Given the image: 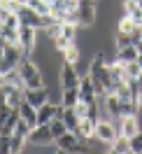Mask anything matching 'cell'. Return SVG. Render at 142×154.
Returning <instances> with one entry per match:
<instances>
[{"mask_svg":"<svg viewBox=\"0 0 142 154\" xmlns=\"http://www.w3.org/2000/svg\"><path fill=\"white\" fill-rule=\"evenodd\" d=\"M19 75L23 79V87L26 89H35V87H44V75L40 70L38 61L33 56H23V61L19 63Z\"/></svg>","mask_w":142,"mask_h":154,"instance_id":"obj_1","label":"cell"},{"mask_svg":"<svg viewBox=\"0 0 142 154\" xmlns=\"http://www.w3.org/2000/svg\"><path fill=\"white\" fill-rule=\"evenodd\" d=\"M77 23H79V28H91L98 23V0H79Z\"/></svg>","mask_w":142,"mask_h":154,"instance_id":"obj_2","label":"cell"},{"mask_svg":"<svg viewBox=\"0 0 142 154\" xmlns=\"http://www.w3.org/2000/svg\"><path fill=\"white\" fill-rule=\"evenodd\" d=\"M56 140H54V135H51V128H49V124H38L30 128L28 133V145H33L38 152H44L49 145H54Z\"/></svg>","mask_w":142,"mask_h":154,"instance_id":"obj_3","label":"cell"},{"mask_svg":"<svg viewBox=\"0 0 142 154\" xmlns=\"http://www.w3.org/2000/svg\"><path fill=\"white\" fill-rule=\"evenodd\" d=\"M77 35H79V23H75V21H61V35H58L56 40H51V42H54V49H56V51H63L65 47L75 45Z\"/></svg>","mask_w":142,"mask_h":154,"instance_id":"obj_4","label":"cell"},{"mask_svg":"<svg viewBox=\"0 0 142 154\" xmlns=\"http://www.w3.org/2000/svg\"><path fill=\"white\" fill-rule=\"evenodd\" d=\"M95 138L103 145H107V147H112V143L119 138V128H116V124L110 117H100L95 122Z\"/></svg>","mask_w":142,"mask_h":154,"instance_id":"obj_5","label":"cell"},{"mask_svg":"<svg viewBox=\"0 0 142 154\" xmlns=\"http://www.w3.org/2000/svg\"><path fill=\"white\" fill-rule=\"evenodd\" d=\"M79 79H82V75H79L77 66L63 61L61 72H58V84H61V89H79Z\"/></svg>","mask_w":142,"mask_h":154,"instance_id":"obj_6","label":"cell"},{"mask_svg":"<svg viewBox=\"0 0 142 154\" xmlns=\"http://www.w3.org/2000/svg\"><path fill=\"white\" fill-rule=\"evenodd\" d=\"M79 135L75 133V131H65L63 135H58L56 138V149L58 152H89V147H84V145H79Z\"/></svg>","mask_w":142,"mask_h":154,"instance_id":"obj_7","label":"cell"},{"mask_svg":"<svg viewBox=\"0 0 142 154\" xmlns=\"http://www.w3.org/2000/svg\"><path fill=\"white\" fill-rule=\"evenodd\" d=\"M19 45L28 56H33V54H35V47H38V28L21 23L19 26Z\"/></svg>","mask_w":142,"mask_h":154,"instance_id":"obj_8","label":"cell"},{"mask_svg":"<svg viewBox=\"0 0 142 154\" xmlns=\"http://www.w3.org/2000/svg\"><path fill=\"white\" fill-rule=\"evenodd\" d=\"M116 128H119V133L126 135V138H131L140 131V115H126V117H119V119H112Z\"/></svg>","mask_w":142,"mask_h":154,"instance_id":"obj_9","label":"cell"},{"mask_svg":"<svg viewBox=\"0 0 142 154\" xmlns=\"http://www.w3.org/2000/svg\"><path fill=\"white\" fill-rule=\"evenodd\" d=\"M79 98L86 100V103H95V100H100L98 94H95V87H93V77L89 75V72L82 75V79H79Z\"/></svg>","mask_w":142,"mask_h":154,"instance_id":"obj_10","label":"cell"},{"mask_svg":"<svg viewBox=\"0 0 142 154\" xmlns=\"http://www.w3.org/2000/svg\"><path fill=\"white\" fill-rule=\"evenodd\" d=\"M56 110H58V103H54V100H47L44 105H40L38 107V124H49L56 117Z\"/></svg>","mask_w":142,"mask_h":154,"instance_id":"obj_11","label":"cell"},{"mask_svg":"<svg viewBox=\"0 0 142 154\" xmlns=\"http://www.w3.org/2000/svg\"><path fill=\"white\" fill-rule=\"evenodd\" d=\"M19 115H21V119H26L30 126H38V107L33 105V103H28L26 98L21 100V105H19Z\"/></svg>","mask_w":142,"mask_h":154,"instance_id":"obj_12","label":"cell"},{"mask_svg":"<svg viewBox=\"0 0 142 154\" xmlns=\"http://www.w3.org/2000/svg\"><path fill=\"white\" fill-rule=\"evenodd\" d=\"M137 58V47L135 45H128V47H121L114 51V61H119V63H131Z\"/></svg>","mask_w":142,"mask_h":154,"instance_id":"obj_13","label":"cell"},{"mask_svg":"<svg viewBox=\"0 0 142 154\" xmlns=\"http://www.w3.org/2000/svg\"><path fill=\"white\" fill-rule=\"evenodd\" d=\"M82 140H89V138H93L95 135V122L93 119H89V117H84L82 122H79V126H77V131H75Z\"/></svg>","mask_w":142,"mask_h":154,"instance_id":"obj_14","label":"cell"},{"mask_svg":"<svg viewBox=\"0 0 142 154\" xmlns=\"http://www.w3.org/2000/svg\"><path fill=\"white\" fill-rule=\"evenodd\" d=\"M79 103V89H61V105L75 107Z\"/></svg>","mask_w":142,"mask_h":154,"instance_id":"obj_15","label":"cell"},{"mask_svg":"<svg viewBox=\"0 0 142 154\" xmlns=\"http://www.w3.org/2000/svg\"><path fill=\"white\" fill-rule=\"evenodd\" d=\"M63 122H65L68 131H77V126H79V122H82V117L77 115L75 107H65V110H63Z\"/></svg>","mask_w":142,"mask_h":154,"instance_id":"obj_16","label":"cell"},{"mask_svg":"<svg viewBox=\"0 0 142 154\" xmlns=\"http://www.w3.org/2000/svg\"><path fill=\"white\" fill-rule=\"evenodd\" d=\"M61 54H63V61H65V63H75V66H79V61H82V49L77 47V45L65 47Z\"/></svg>","mask_w":142,"mask_h":154,"instance_id":"obj_17","label":"cell"},{"mask_svg":"<svg viewBox=\"0 0 142 154\" xmlns=\"http://www.w3.org/2000/svg\"><path fill=\"white\" fill-rule=\"evenodd\" d=\"M112 152H116V154H131V140H128L126 135L119 133V138L112 143Z\"/></svg>","mask_w":142,"mask_h":154,"instance_id":"obj_18","label":"cell"},{"mask_svg":"<svg viewBox=\"0 0 142 154\" xmlns=\"http://www.w3.org/2000/svg\"><path fill=\"white\" fill-rule=\"evenodd\" d=\"M49 128H51V135H54V140H56L58 135H63L68 131V126H65V122L61 119V117H54L51 122H49Z\"/></svg>","mask_w":142,"mask_h":154,"instance_id":"obj_19","label":"cell"},{"mask_svg":"<svg viewBox=\"0 0 142 154\" xmlns=\"http://www.w3.org/2000/svg\"><path fill=\"white\" fill-rule=\"evenodd\" d=\"M0 33H2V38L7 40L10 45H17L19 42V28H12V26H0Z\"/></svg>","mask_w":142,"mask_h":154,"instance_id":"obj_20","label":"cell"},{"mask_svg":"<svg viewBox=\"0 0 142 154\" xmlns=\"http://www.w3.org/2000/svg\"><path fill=\"white\" fill-rule=\"evenodd\" d=\"M26 145H28V140L23 138V135H17L12 133V147H10V154H19L26 149Z\"/></svg>","mask_w":142,"mask_h":154,"instance_id":"obj_21","label":"cell"},{"mask_svg":"<svg viewBox=\"0 0 142 154\" xmlns=\"http://www.w3.org/2000/svg\"><path fill=\"white\" fill-rule=\"evenodd\" d=\"M135 26H137V23H135L128 14H123L121 19L116 21V30H123V33H133V30H135Z\"/></svg>","mask_w":142,"mask_h":154,"instance_id":"obj_22","label":"cell"},{"mask_svg":"<svg viewBox=\"0 0 142 154\" xmlns=\"http://www.w3.org/2000/svg\"><path fill=\"white\" fill-rule=\"evenodd\" d=\"M26 2L35 12H40V14H51V5H49L47 0H26Z\"/></svg>","mask_w":142,"mask_h":154,"instance_id":"obj_23","label":"cell"},{"mask_svg":"<svg viewBox=\"0 0 142 154\" xmlns=\"http://www.w3.org/2000/svg\"><path fill=\"white\" fill-rule=\"evenodd\" d=\"M128 140H131V152L133 154H142V128L135 135H131Z\"/></svg>","mask_w":142,"mask_h":154,"instance_id":"obj_24","label":"cell"},{"mask_svg":"<svg viewBox=\"0 0 142 154\" xmlns=\"http://www.w3.org/2000/svg\"><path fill=\"white\" fill-rule=\"evenodd\" d=\"M30 128H33V126H30L28 122H26V119H19V122H17V126H14V133H17V135H23V138L28 140Z\"/></svg>","mask_w":142,"mask_h":154,"instance_id":"obj_25","label":"cell"},{"mask_svg":"<svg viewBox=\"0 0 142 154\" xmlns=\"http://www.w3.org/2000/svg\"><path fill=\"white\" fill-rule=\"evenodd\" d=\"M123 68H126V77H137L142 72V66L137 63V61H131V63H123Z\"/></svg>","mask_w":142,"mask_h":154,"instance_id":"obj_26","label":"cell"},{"mask_svg":"<svg viewBox=\"0 0 142 154\" xmlns=\"http://www.w3.org/2000/svg\"><path fill=\"white\" fill-rule=\"evenodd\" d=\"M14 110V107L7 103V100H0V124H5V119L10 117V112Z\"/></svg>","mask_w":142,"mask_h":154,"instance_id":"obj_27","label":"cell"},{"mask_svg":"<svg viewBox=\"0 0 142 154\" xmlns=\"http://www.w3.org/2000/svg\"><path fill=\"white\" fill-rule=\"evenodd\" d=\"M10 147H12V135L0 133V154H10Z\"/></svg>","mask_w":142,"mask_h":154,"instance_id":"obj_28","label":"cell"},{"mask_svg":"<svg viewBox=\"0 0 142 154\" xmlns=\"http://www.w3.org/2000/svg\"><path fill=\"white\" fill-rule=\"evenodd\" d=\"M5 45H7V40L2 38V33H0V49H5Z\"/></svg>","mask_w":142,"mask_h":154,"instance_id":"obj_29","label":"cell"},{"mask_svg":"<svg viewBox=\"0 0 142 154\" xmlns=\"http://www.w3.org/2000/svg\"><path fill=\"white\" fill-rule=\"evenodd\" d=\"M137 105H140V112H142V94L137 96Z\"/></svg>","mask_w":142,"mask_h":154,"instance_id":"obj_30","label":"cell"},{"mask_svg":"<svg viewBox=\"0 0 142 154\" xmlns=\"http://www.w3.org/2000/svg\"><path fill=\"white\" fill-rule=\"evenodd\" d=\"M135 61H137V63L142 66V54H140V51H137V58H135Z\"/></svg>","mask_w":142,"mask_h":154,"instance_id":"obj_31","label":"cell"},{"mask_svg":"<svg viewBox=\"0 0 142 154\" xmlns=\"http://www.w3.org/2000/svg\"><path fill=\"white\" fill-rule=\"evenodd\" d=\"M137 84H140V89H142V72L137 75Z\"/></svg>","mask_w":142,"mask_h":154,"instance_id":"obj_32","label":"cell"},{"mask_svg":"<svg viewBox=\"0 0 142 154\" xmlns=\"http://www.w3.org/2000/svg\"><path fill=\"white\" fill-rule=\"evenodd\" d=\"M2 84H5V75L0 72V87H2Z\"/></svg>","mask_w":142,"mask_h":154,"instance_id":"obj_33","label":"cell"},{"mask_svg":"<svg viewBox=\"0 0 142 154\" xmlns=\"http://www.w3.org/2000/svg\"><path fill=\"white\" fill-rule=\"evenodd\" d=\"M0 2H2V5H5V2H14V0H0Z\"/></svg>","mask_w":142,"mask_h":154,"instance_id":"obj_34","label":"cell"},{"mask_svg":"<svg viewBox=\"0 0 142 154\" xmlns=\"http://www.w3.org/2000/svg\"><path fill=\"white\" fill-rule=\"evenodd\" d=\"M133 2H140V0H133Z\"/></svg>","mask_w":142,"mask_h":154,"instance_id":"obj_35","label":"cell"},{"mask_svg":"<svg viewBox=\"0 0 142 154\" xmlns=\"http://www.w3.org/2000/svg\"><path fill=\"white\" fill-rule=\"evenodd\" d=\"M140 5H142V0H140Z\"/></svg>","mask_w":142,"mask_h":154,"instance_id":"obj_36","label":"cell"}]
</instances>
